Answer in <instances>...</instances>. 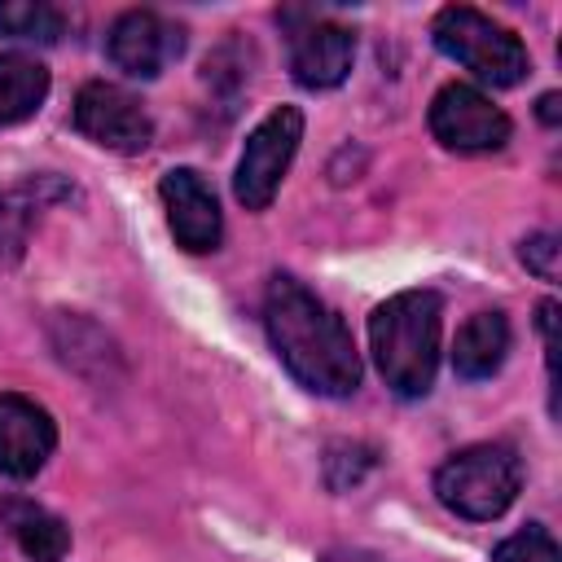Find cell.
Segmentation results:
<instances>
[{
  "label": "cell",
  "instance_id": "6da1fadb",
  "mask_svg": "<svg viewBox=\"0 0 562 562\" xmlns=\"http://www.w3.org/2000/svg\"><path fill=\"white\" fill-rule=\"evenodd\" d=\"M263 329L285 373L312 395L347 400L360 386V351L334 307H325L303 281L277 272L263 294Z\"/></svg>",
  "mask_w": 562,
  "mask_h": 562
},
{
  "label": "cell",
  "instance_id": "d6986e66",
  "mask_svg": "<svg viewBox=\"0 0 562 562\" xmlns=\"http://www.w3.org/2000/svg\"><path fill=\"white\" fill-rule=\"evenodd\" d=\"M540 119L544 123H558V92H544L540 97Z\"/></svg>",
  "mask_w": 562,
  "mask_h": 562
},
{
  "label": "cell",
  "instance_id": "7c38bea8",
  "mask_svg": "<svg viewBox=\"0 0 562 562\" xmlns=\"http://www.w3.org/2000/svg\"><path fill=\"white\" fill-rule=\"evenodd\" d=\"M0 527L31 562H61L70 549V527L26 496H0Z\"/></svg>",
  "mask_w": 562,
  "mask_h": 562
},
{
  "label": "cell",
  "instance_id": "4fadbf2b",
  "mask_svg": "<svg viewBox=\"0 0 562 562\" xmlns=\"http://www.w3.org/2000/svg\"><path fill=\"white\" fill-rule=\"evenodd\" d=\"M509 356V321L505 312H474L452 342V369L465 382L492 378Z\"/></svg>",
  "mask_w": 562,
  "mask_h": 562
},
{
  "label": "cell",
  "instance_id": "3957f363",
  "mask_svg": "<svg viewBox=\"0 0 562 562\" xmlns=\"http://www.w3.org/2000/svg\"><path fill=\"white\" fill-rule=\"evenodd\" d=\"M522 487V465L505 443H474L435 470V496L443 509L470 522L501 518Z\"/></svg>",
  "mask_w": 562,
  "mask_h": 562
},
{
  "label": "cell",
  "instance_id": "ba28073f",
  "mask_svg": "<svg viewBox=\"0 0 562 562\" xmlns=\"http://www.w3.org/2000/svg\"><path fill=\"white\" fill-rule=\"evenodd\" d=\"M105 53L123 75L158 79L184 53V31L154 9H127L114 18V26L105 35Z\"/></svg>",
  "mask_w": 562,
  "mask_h": 562
},
{
  "label": "cell",
  "instance_id": "7a4b0ae2",
  "mask_svg": "<svg viewBox=\"0 0 562 562\" xmlns=\"http://www.w3.org/2000/svg\"><path fill=\"white\" fill-rule=\"evenodd\" d=\"M443 299L435 290H400L369 316V351L382 382L400 400H422L439 369Z\"/></svg>",
  "mask_w": 562,
  "mask_h": 562
},
{
  "label": "cell",
  "instance_id": "8992f818",
  "mask_svg": "<svg viewBox=\"0 0 562 562\" xmlns=\"http://www.w3.org/2000/svg\"><path fill=\"white\" fill-rule=\"evenodd\" d=\"M430 132H435V140L443 149L487 154V149H501L509 140L514 123L479 88H470V83H443L435 92V101H430Z\"/></svg>",
  "mask_w": 562,
  "mask_h": 562
},
{
  "label": "cell",
  "instance_id": "8fae6325",
  "mask_svg": "<svg viewBox=\"0 0 562 562\" xmlns=\"http://www.w3.org/2000/svg\"><path fill=\"white\" fill-rule=\"evenodd\" d=\"M351 57H356V35L342 22L312 18L307 26H299L290 35V70L312 92L338 88L351 75Z\"/></svg>",
  "mask_w": 562,
  "mask_h": 562
},
{
  "label": "cell",
  "instance_id": "5bb4252c",
  "mask_svg": "<svg viewBox=\"0 0 562 562\" xmlns=\"http://www.w3.org/2000/svg\"><path fill=\"white\" fill-rule=\"evenodd\" d=\"M48 97V70L26 53H0V127L31 119Z\"/></svg>",
  "mask_w": 562,
  "mask_h": 562
},
{
  "label": "cell",
  "instance_id": "9c48e42d",
  "mask_svg": "<svg viewBox=\"0 0 562 562\" xmlns=\"http://www.w3.org/2000/svg\"><path fill=\"white\" fill-rule=\"evenodd\" d=\"M162 206H167V228L176 237V246H184L189 255H206L220 246L224 237V215L215 202V189L202 180V171L193 167H171L158 184Z\"/></svg>",
  "mask_w": 562,
  "mask_h": 562
},
{
  "label": "cell",
  "instance_id": "ac0fdd59",
  "mask_svg": "<svg viewBox=\"0 0 562 562\" xmlns=\"http://www.w3.org/2000/svg\"><path fill=\"white\" fill-rule=\"evenodd\" d=\"M321 562H382V558H373L364 549H325Z\"/></svg>",
  "mask_w": 562,
  "mask_h": 562
},
{
  "label": "cell",
  "instance_id": "52a82bcc",
  "mask_svg": "<svg viewBox=\"0 0 562 562\" xmlns=\"http://www.w3.org/2000/svg\"><path fill=\"white\" fill-rule=\"evenodd\" d=\"M75 127H79V136H88L92 145L114 149V154H140L154 140V123H149L140 97H132L127 88L105 83V79H92L79 88Z\"/></svg>",
  "mask_w": 562,
  "mask_h": 562
},
{
  "label": "cell",
  "instance_id": "e0dca14e",
  "mask_svg": "<svg viewBox=\"0 0 562 562\" xmlns=\"http://www.w3.org/2000/svg\"><path fill=\"white\" fill-rule=\"evenodd\" d=\"M522 263H527L536 277L553 281V277H558V237H553V233L527 237V241H522Z\"/></svg>",
  "mask_w": 562,
  "mask_h": 562
},
{
  "label": "cell",
  "instance_id": "9a60e30c",
  "mask_svg": "<svg viewBox=\"0 0 562 562\" xmlns=\"http://www.w3.org/2000/svg\"><path fill=\"white\" fill-rule=\"evenodd\" d=\"M0 35L22 44H57L66 35V13L44 0H0Z\"/></svg>",
  "mask_w": 562,
  "mask_h": 562
},
{
  "label": "cell",
  "instance_id": "30bf717a",
  "mask_svg": "<svg viewBox=\"0 0 562 562\" xmlns=\"http://www.w3.org/2000/svg\"><path fill=\"white\" fill-rule=\"evenodd\" d=\"M53 448H57V426L48 408H40L18 391H4L0 395V474L35 479L53 457Z\"/></svg>",
  "mask_w": 562,
  "mask_h": 562
},
{
  "label": "cell",
  "instance_id": "277c9868",
  "mask_svg": "<svg viewBox=\"0 0 562 562\" xmlns=\"http://www.w3.org/2000/svg\"><path fill=\"white\" fill-rule=\"evenodd\" d=\"M430 40L443 57L461 61L465 70H474L492 88H514L531 70V57H527L522 40L509 26L492 22L487 13L470 9V4L439 9L435 22H430Z\"/></svg>",
  "mask_w": 562,
  "mask_h": 562
},
{
  "label": "cell",
  "instance_id": "5b68a950",
  "mask_svg": "<svg viewBox=\"0 0 562 562\" xmlns=\"http://www.w3.org/2000/svg\"><path fill=\"white\" fill-rule=\"evenodd\" d=\"M303 140V110L299 105H277L259 119V127L246 136L237 176H233V193L246 211H268V202L277 198L294 154Z\"/></svg>",
  "mask_w": 562,
  "mask_h": 562
},
{
  "label": "cell",
  "instance_id": "2e32d148",
  "mask_svg": "<svg viewBox=\"0 0 562 562\" xmlns=\"http://www.w3.org/2000/svg\"><path fill=\"white\" fill-rule=\"evenodd\" d=\"M492 562H562V553H558V540L540 522H527L522 531L505 536L492 549Z\"/></svg>",
  "mask_w": 562,
  "mask_h": 562
}]
</instances>
